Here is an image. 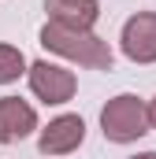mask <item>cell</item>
Returning <instances> with one entry per match:
<instances>
[{
  "instance_id": "cell-1",
  "label": "cell",
  "mask_w": 156,
  "mask_h": 159,
  "mask_svg": "<svg viewBox=\"0 0 156 159\" xmlns=\"http://www.w3.org/2000/svg\"><path fill=\"white\" fill-rule=\"evenodd\" d=\"M41 44L60 56V59H71L78 67H89V70H112L115 63V52L104 37H97L93 30H67V26H56V22H45L41 26Z\"/></svg>"
},
{
  "instance_id": "cell-2",
  "label": "cell",
  "mask_w": 156,
  "mask_h": 159,
  "mask_svg": "<svg viewBox=\"0 0 156 159\" xmlns=\"http://www.w3.org/2000/svg\"><path fill=\"white\" fill-rule=\"evenodd\" d=\"M100 133L112 144H134L138 137L149 133V119H145V100L134 93H119L104 104L100 111Z\"/></svg>"
},
{
  "instance_id": "cell-3",
  "label": "cell",
  "mask_w": 156,
  "mask_h": 159,
  "mask_svg": "<svg viewBox=\"0 0 156 159\" xmlns=\"http://www.w3.org/2000/svg\"><path fill=\"white\" fill-rule=\"evenodd\" d=\"M26 78H30V93L37 96L41 104H67V100H75V93H78L75 70H67L60 63H48V59L30 63Z\"/></svg>"
},
{
  "instance_id": "cell-4",
  "label": "cell",
  "mask_w": 156,
  "mask_h": 159,
  "mask_svg": "<svg viewBox=\"0 0 156 159\" xmlns=\"http://www.w3.org/2000/svg\"><path fill=\"white\" fill-rule=\"evenodd\" d=\"M119 48L130 63H156V11H138L123 22Z\"/></svg>"
},
{
  "instance_id": "cell-5",
  "label": "cell",
  "mask_w": 156,
  "mask_h": 159,
  "mask_svg": "<svg viewBox=\"0 0 156 159\" xmlns=\"http://www.w3.org/2000/svg\"><path fill=\"white\" fill-rule=\"evenodd\" d=\"M82 141H85V122H82V115H56V119L41 129L37 148H41V156L52 159V156H71L75 148H82Z\"/></svg>"
},
{
  "instance_id": "cell-6",
  "label": "cell",
  "mask_w": 156,
  "mask_h": 159,
  "mask_svg": "<svg viewBox=\"0 0 156 159\" xmlns=\"http://www.w3.org/2000/svg\"><path fill=\"white\" fill-rule=\"evenodd\" d=\"M37 129V111L19 96H0V144H19Z\"/></svg>"
},
{
  "instance_id": "cell-7",
  "label": "cell",
  "mask_w": 156,
  "mask_h": 159,
  "mask_svg": "<svg viewBox=\"0 0 156 159\" xmlns=\"http://www.w3.org/2000/svg\"><path fill=\"white\" fill-rule=\"evenodd\" d=\"M45 11H48V22L67 30H93L100 19L97 0H45Z\"/></svg>"
},
{
  "instance_id": "cell-8",
  "label": "cell",
  "mask_w": 156,
  "mask_h": 159,
  "mask_svg": "<svg viewBox=\"0 0 156 159\" xmlns=\"http://www.w3.org/2000/svg\"><path fill=\"white\" fill-rule=\"evenodd\" d=\"M26 56H22V48H15V44H0V85H11V81H19L26 74Z\"/></svg>"
},
{
  "instance_id": "cell-9",
  "label": "cell",
  "mask_w": 156,
  "mask_h": 159,
  "mask_svg": "<svg viewBox=\"0 0 156 159\" xmlns=\"http://www.w3.org/2000/svg\"><path fill=\"white\" fill-rule=\"evenodd\" d=\"M145 119H149V126L156 129V96L149 100V104H145Z\"/></svg>"
},
{
  "instance_id": "cell-10",
  "label": "cell",
  "mask_w": 156,
  "mask_h": 159,
  "mask_svg": "<svg viewBox=\"0 0 156 159\" xmlns=\"http://www.w3.org/2000/svg\"><path fill=\"white\" fill-rule=\"evenodd\" d=\"M130 159H156V152H138V156H130Z\"/></svg>"
}]
</instances>
